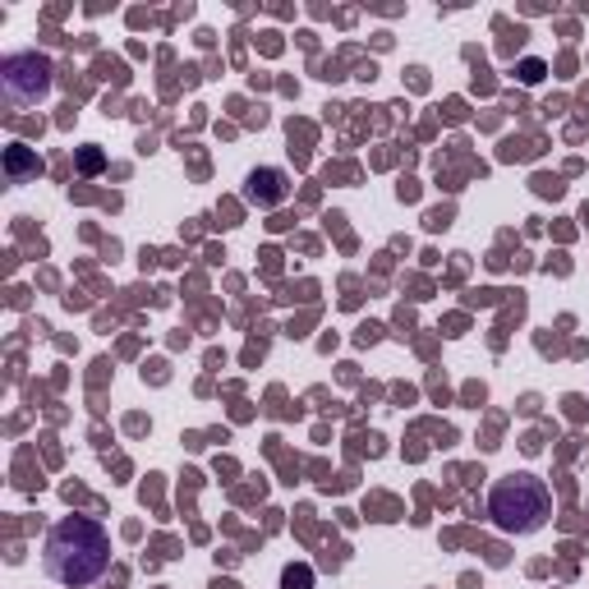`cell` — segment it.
Returning <instances> with one entry per match:
<instances>
[{
	"label": "cell",
	"mask_w": 589,
	"mask_h": 589,
	"mask_svg": "<svg viewBox=\"0 0 589 589\" xmlns=\"http://www.w3.org/2000/svg\"><path fill=\"white\" fill-rule=\"evenodd\" d=\"M42 571L65 589H88L111 571V534L92 516H60L42 539Z\"/></svg>",
	"instance_id": "obj_1"
},
{
	"label": "cell",
	"mask_w": 589,
	"mask_h": 589,
	"mask_svg": "<svg viewBox=\"0 0 589 589\" xmlns=\"http://www.w3.org/2000/svg\"><path fill=\"white\" fill-rule=\"evenodd\" d=\"M548 511H553V492H548L544 479H534V475H507L488 492V516H492V525H498L502 534L544 530Z\"/></svg>",
	"instance_id": "obj_2"
},
{
	"label": "cell",
	"mask_w": 589,
	"mask_h": 589,
	"mask_svg": "<svg viewBox=\"0 0 589 589\" xmlns=\"http://www.w3.org/2000/svg\"><path fill=\"white\" fill-rule=\"evenodd\" d=\"M52 83H56V69L42 52H14L0 65V88L14 106H37L52 98Z\"/></svg>",
	"instance_id": "obj_3"
},
{
	"label": "cell",
	"mask_w": 589,
	"mask_h": 589,
	"mask_svg": "<svg viewBox=\"0 0 589 589\" xmlns=\"http://www.w3.org/2000/svg\"><path fill=\"white\" fill-rule=\"evenodd\" d=\"M245 199H249L253 207H276V203H286V199H291V175L276 171V167H258V171H249V180H245Z\"/></svg>",
	"instance_id": "obj_4"
},
{
	"label": "cell",
	"mask_w": 589,
	"mask_h": 589,
	"mask_svg": "<svg viewBox=\"0 0 589 589\" xmlns=\"http://www.w3.org/2000/svg\"><path fill=\"white\" fill-rule=\"evenodd\" d=\"M5 175L19 184V180H29V175H42V157L37 152H29L23 144H14V148H5Z\"/></svg>",
	"instance_id": "obj_5"
},
{
	"label": "cell",
	"mask_w": 589,
	"mask_h": 589,
	"mask_svg": "<svg viewBox=\"0 0 589 589\" xmlns=\"http://www.w3.org/2000/svg\"><path fill=\"white\" fill-rule=\"evenodd\" d=\"M281 585H286V589H314V571L309 567H286Z\"/></svg>",
	"instance_id": "obj_6"
},
{
	"label": "cell",
	"mask_w": 589,
	"mask_h": 589,
	"mask_svg": "<svg viewBox=\"0 0 589 589\" xmlns=\"http://www.w3.org/2000/svg\"><path fill=\"white\" fill-rule=\"evenodd\" d=\"M79 167H83V171H98V167H102V152H92V148H88V152L79 157Z\"/></svg>",
	"instance_id": "obj_7"
}]
</instances>
